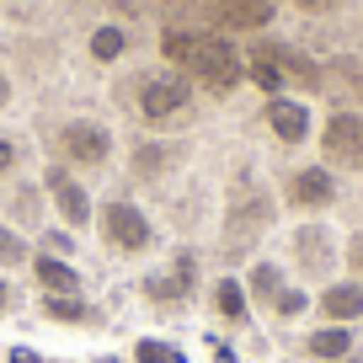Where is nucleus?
<instances>
[{
    "label": "nucleus",
    "instance_id": "f257e3e1",
    "mask_svg": "<svg viewBox=\"0 0 363 363\" xmlns=\"http://www.w3.org/2000/svg\"><path fill=\"white\" fill-rule=\"evenodd\" d=\"M166 59L177 69H187L193 80H203L214 96H225V91H235L240 80H246V59H240V48L230 43L225 33H166Z\"/></svg>",
    "mask_w": 363,
    "mask_h": 363
},
{
    "label": "nucleus",
    "instance_id": "f03ea898",
    "mask_svg": "<svg viewBox=\"0 0 363 363\" xmlns=\"http://www.w3.org/2000/svg\"><path fill=\"white\" fill-rule=\"evenodd\" d=\"M246 75L257 80L267 96H284L289 80H294V86H305V91L320 86V69L310 65L305 54L284 48V43H251V48H246Z\"/></svg>",
    "mask_w": 363,
    "mask_h": 363
},
{
    "label": "nucleus",
    "instance_id": "7ed1b4c3",
    "mask_svg": "<svg viewBox=\"0 0 363 363\" xmlns=\"http://www.w3.org/2000/svg\"><path fill=\"white\" fill-rule=\"evenodd\" d=\"M139 118L155 123V128L187 123V118H193V80L177 75V69L145 75V80H139Z\"/></svg>",
    "mask_w": 363,
    "mask_h": 363
},
{
    "label": "nucleus",
    "instance_id": "20e7f679",
    "mask_svg": "<svg viewBox=\"0 0 363 363\" xmlns=\"http://www.w3.org/2000/svg\"><path fill=\"white\" fill-rule=\"evenodd\" d=\"M102 240L113 251H123V257H134V251H145L155 235H150V219L139 214L128 198H113V203L102 208Z\"/></svg>",
    "mask_w": 363,
    "mask_h": 363
},
{
    "label": "nucleus",
    "instance_id": "39448f33",
    "mask_svg": "<svg viewBox=\"0 0 363 363\" xmlns=\"http://www.w3.org/2000/svg\"><path fill=\"white\" fill-rule=\"evenodd\" d=\"M59 155L75 160V166H102L113 155V134L102 123H91V118H75V123L59 128Z\"/></svg>",
    "mask_w": 363,
    "mask_h": 363
},
{
    "label": "nucleus",
    "instance_id": "423d86ee",
    "mask_svg": "<svg viewBox=\"0 0 363 363\" xmlns=\"http://www.w3.org/2000/svg\"><path fill=\"white\" fill-rule=\"evenodd\" d=\"M320 150L337 166L363 171V113H331L326 128H320Z\"/></svg>",
    "mask_w": 363,
    "mask_h": 363
},
{
    "label": "nucleus",
    "instance_id": "0eeeda50",
    "mask_svg": "<svg viewBox=\"0 0 363 363\" xmlns=\"http://www.w3.org/2000/svg\"><path fill=\"white\" fill-rule=\"evenodd\" d=\"M284 198H289L294 208H331V198H337V182H331L326 166H305V171H294V177H289Z\"/></svg>",
    "mask_w": 363,
    "mask_h": 363
},
{
    "label": "nucleus",
    "instance_id": "6e6552de",
    "mask_svg": "<svg viewBox=\"0 0 363 363\" xmlns=\"http://www.w3.org/2000/svg\"><path fill=\"white\" fill-rule=\"evenodd\" d=\"M294 262L310 272V278H326V272L337 267V246H331V230L305 225V230L294 235Z\"/></svg>",
    "mask_w": 363,
    "mask_h": 363
},
{
    "label": "nucleus",
    "instance_id": "1a4fd4ad",
    "mask_svg": "<svg viewBox=\"0 0 363 363\" xmlns=\"http://www.w3.org/2000/svg\"><path fill=\"white\" fill-rule=\"evenodd\" d=\"M208 16L235 33H257L272 22V0H208Z\"/></svg>",
    "mask_w": 363,
    "mask_h": 363
},
{
    "label": "nucleus",
    "instance_id": "9d476101",
    "mask_svg": "<svg viewBox=\"0 0 363 363\" xmlns=\"http://www.w3.org/2000/svg\"><path fill=\"white\" fill-rule=\"evenodd\" d=\"M267 128L284 139V145H305L310 139V107L289 102V96H267Z\"/></svg>",
    "mask_w": 363,
    "mask_h": 363
},
{
    "label": "nucleus",
    "instance_id": "9b49d317",
    "mask_svg": "<svg viewBox=\"0 0 363 363\" xmlns=\"http://www.w3.org/2000/svg\"><path fill=\"white\" fill-rule=\"evenodd\" d=\"M145 294L155 299V305H177V299H187V294H193V257H177L171 272H150Z\"/></svg>",
    "mask_w": 363,
    "mask_h": 363
},
{
    "label": "nucleus",
    "instance_id": "f8f14e48",
    "mask_svg": "<svg viewBox=\"0 0 363 363\" xmlns=\"http://www.w3.org/2000/svg\"><path fill=\"white\" fill-rule=\"evenodd\" d=\"M48 187H54V203H59V214H65L69 219V225H86V219H91V198H86V187H80V182H69L65 177V171H48Z\"/></svg>",
    "mask_w": 363,
    "mask_h": 363
},
{
    "label": "nucleus",
    "instance_id": "ddd939ff",
    "mask_svg": "<svg viewBox=\"0 0 363 363\" xmlns=\"http://www.w3.org/2000/svg\"><path fill=\"white\" fill-rule=\"evenodd\" d=\"M320 315H326L331 326L358 320V315H363V289H358V284H331L326 294H320Z\"/></svg>",
    "mask_w": 363,
    "mask_h": 363
},
{
    "label": "nucleus",
    "instance_id": "4468645a",
    "mask_svg": "<svg viewBox=\"0 0 363 363\" xmlns=\"http://www.w3.org/2000/svg\"><path fill=\"white\" fill-rule=\"evenodd\" d=\"M38 284L48 289L54 299H80V272L59 257H38Z\"/></svg>",
    "mask_w": 363,
    "mask_h": 363
},
{
    "label": "nucleus",
    "instance_id": "2eb2a0df",
    "mask_svg": "<svg viewBox=\"0 0 363 363\" xmlns=\"http://www.w3.org/2000/svg\"><path fill=\"white\" fill-rule=\"evenodd\" d=\"M310 358H347L352 352V326H320V331H310Z\"/></svg>",
    "mask_w": 363,
    "mask_h": 363
},
{
    "label": "nucleus",
    "instance_id": "dca6fc26",
    "mask_svg": "<svg viewBox=\"0 0 363 363\" xmlns=\"http://www.w3.org/2000/svg\"><path fill=\"white\" fill-rule=\"evenodd\" d=\"M123 54H128V33L118 22H107V27L91 33V59H96V65H113V59H123Z\"/></svg>",
    "mask_w": 363,
    "mask_h": 363
},
{
    "label": "nucleus",
    "instance_id": "f3484780",
    "mask_svg": "<svg viewBox=\"0 0 363 363\" xmlns=\"http://www.w3.org/2000/svg\"><path fill=\"white\" fill-rule=\"evenodd\" d=\"M214 310L225 320H246V289H240L235 278H219L214 284Z\"/></svg>",
    "mask_w": 363,
    "mask_h": 363
},
{
    "label": "nucleus",
    "instance_id": "a211bd4d",
    "mask_svg": "<svg viewBox=\"0 0 363 363\" xmlns=\"http://www.w3.org/2000/svg\"><path fill=\"white\" fill-rule=\"evenodd\" d=\"M43 315L69 320V326H91V320H96V310H91L86 299H54V294H48V299H43Z\"/></svg>",
    "mask_w": 363,
    "mask_h": 363
},
{
    "label": "nucleus",
    "instance_id": "6ab92c4d",
    "mask_svg": "<svg viewBox=\"0 0 363 363\" xmlns=\"http://www.w3.org/2000/svg\"><path fill=\"white\" fill-rule=\"evenodd\" d=\"M246 284H251V294H257L262 305H272V299L284 294V272L272 267V262H257V267H251V278H246Z\"/></svg>",
    "mask_w": 363,
    "mask_h": 363
},
{
    "label": "nucleus",
    "instance_id": "aec40b11",
    "mask_svg": "<svg viewBox=\"0 0 363 363\" xmlns=\"http://www.w3.org/2000/svg\"><path fill=\"white\" fill-rule=\"evenodd\" d=\"M171 160H177L171 145H139L134 150V171L139 177H160V171H171Z\"/></svg>",
    "mask_w": 363,
    "mask_h": 363
},
{
    "label": "nucleus",
    "instance_id": "412c9836",
    "mask_svg": "<svg viewBox=\"0 0 363 363\" xmlns=\"http://www.w3.org/2000/svg\"><path fill=\"white\" fill-rule=\"evenodd\" d=\"M134 358H139V363H182V352L166 347V342H139Z\"/></svg>",
    "mask_w": 363,
    "mask_h": 363
},
{
    "label": "nucleus",
    "instance_id": "4be33fe9",
    "mask_svg": "<svg viewBox=\"0 0 363 363\" xmlns=\"http://www.w3.org/2000/svg\"><path fill=\"white\" fill-rule=\"evenodd\" d=\"M305 305H310V299L299 294V289H284V294L272 299V315H284V320H294V315H305Z\"/></svg>",
    "mask_w": 363,
    "mask_h": 363
},
{
    "label": "nucleus",
    "instance_id": "5701e85b",
    "mask_svg": "<svg viewBox=\"0 0 363 363\" xmlns=\"http://www.w3.org/2000/svg\"><path fill=\"white\" fill-rule=\"evenodd\" d=\"M22 257H27V246H22L6 225H0V262H22Z\"/></svg>",
    "mask_w": 363,
    "mask_h": 363
},
{
    "label": "nucleus",
    "instance_id": "b1692460",
    "mask_svg": "<svg viewBox=\"0 0 363 363\" xmlns=\"http://www.w3.org/2000/svg\"><path fill=\"white\" fill-rule=\"evenodd\" d=\"M16 166V145H11V139H6V134H0V177H6V171H11Z\"/></svg>",
    "mask_w": 363,
    "mask_h": 363
},
{
    "label": "nucleus",
    "instance_id": "393cba45",
    "mask_svg": "<svg viewBox=\"0 0 363 363\" xmlns=\"http://www.w3.org/2000/svg\"><path fill=\"white\" fill-rule=\"evenodd\" d=\"M43 240H48V246H54V251H75V240H69L65 230H54V235H43Z\"/></svg>",
    "mask_w": 363,
    "mask_h": 363
},
{
    "label": "nucleus",
    "instance_id": "a878e982",
    "mask_svg": "<svg viewBox=\"0 0 363 363\" xmlns=\"http://www.w3.org/2000/svg\"><path fill=\"white\" fill-rule=\"evenodd\" d=\"M299 11H326V6H337V0H294Z\"/></svg>",
    "mask_w": 363,
    "mask_h": 363
},
{
    "label": "nucleus",
    "instance_id": "bb28decb",
    "mask_svg": "<svg viewBox=\"0 0 363 363\" xmlns=\"http://www.w3.org/2000/svg\"><path fill=\"white\" fill-rule=\"evenodd\" d=\"M11 363H43V358H38V352H27V347H16V352H11Z\"/></svg>",
    "mask_w": 363,
    "mask_h": 363
},
{
    "label": "nucleus",
    "instance_id": "cd10ccee",
    "mask_svg": "<svg viewBox=\"0 0 363 363\" xmlns=\"http://www.w3.org/2000/svg\"><path fill=\"white\" fill-rule=\"evenodd\" d=\"M6 102H11V80L0 75V107H6Z\"/></svg>",
    "mask_w": 363,
    "mask_h": 363
},
{
    "label": "nucleus",
    "instance_id": "c85d7f7f",
    "mask_svg": "<svg viewBox=\"0 0 363 363\" xmlns=\"http://www.w3.org/2000/svg\"><path fill=\"white\" fill-rule=\"evenodd\" d=\"M11 305V284H6V278H0V310Z\"/></svg>",
    "mask_w": 363,
    "mask_h": 363
},
{
    "label": "nucleus",
    "instance_id": "c756f323",
    "mask_svg": "<svg viewBox=\"0 0 363 363\" xmlns=\"http://www.w3.org/2000/svg\"><path fill=\"white\" fill-rule=\"evenodd\" d=\"M160 6H187V0H160Z\"/></svg>",
    "mask_w": 363,
    "mask_h": 363
},
{
    "label": "nucleus",
    "instance_id": "7c9ffc66",
    "mask_svg": "<svg viewBox=\"0 0 363 363\" xmlns=\"http://www.w3.org/2000/svg\"><path fill=\"white\" fill-rule=\"evenodd\" d=\"M358 267H363V246H358Z\"/></svg>",
    "mask_w": 363,
    "mask_h": 363
}]
</instances>
